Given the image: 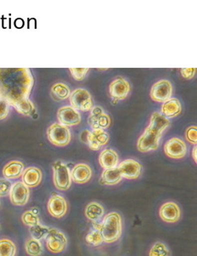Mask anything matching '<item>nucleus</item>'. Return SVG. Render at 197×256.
<instances>
[{"mask_svg":"<svg viewBox=\"0 0 197 256\" xmlns=\"http://www.w3.org/2000/svg\"><path fill=\"white\" fill-rule=\"evenodd\" d=\"M81 140L89 146L92 150H98L103 145L108 144L109 135L104 130H93L92 132L85 130L81 134Z\"/></svg>","mask_w":197,"mask_h":256,"instance_id":"nucleus-5","label":"nucleus"},{"mask_svg":"<svg viewBox=\"0 0 197 256\" xmlns=\"http://www.w3.org/2000/svg\"><path fill=\"white\" fill-rule=\"evenodd\" d=\"M68 206L66 200L61 195L53 194L47 203L48 213L55 218H61L66 214Z\"/></svg>","mask_w":197,"mask_h":256,"instance_id":"nucleus-14","label":"nucleus"},{"mask_svg":"<svg viewBox=\"0 0 197 256\" xmlns=\"http://www.w3.org/2000/svg\"><path fill=\"white\" fill-rule=\"evenodd\" d=\"M161 136V134H157L150 128H147L137 142L138 150L142 153L156 150L159 148Z\"/></svg>","mask_w":197,"mask_h":256,"instance_id":"nucleus-7","label":"nucleus"},{"mask_svg":"<svg viewBox=\"0 0 197 256\" xmlns=\"http://www.w3.org/2000/svg\"><path fill=\"white\" fill-rule=\"evenodd\" d=\"M9 112V104L7 101L0 98V120L5 119Z\"/></svg>","mask_w":197,"mask_h":256,"instance_id":"nucleus-37","label":"nucleus"},{"mask_svg":"<svg viewBox=\"0 0 197 256\" xmlns=\"http://www.w3.org/2000/svg\"><path fill=\"white\" fill-rule=\"evenodd\" d=\"M53 184L58 190H69L71 186V175L69 168L64 162H56L53 164Z\"/></svg>","mask_w":197,"mask_h":256,"instance_id":"nucleus-4","label":"nucleus"},{"mask_svg":"<svg viewBox=\"0 0 197 256\" xmlns=\"http://www.w3.org/2000/svg\"><path fill=\"white\" fill-rule=\"evenodd\" d=\"M186 138L188 142L192 144H197V126H190L186 132Z\"/></svg>","mask_w":197,"mask_h":256,"instance_id":"nucleus-36","label":"nucleus"},{"mask_svg":"<svg viewBox=\"0 0 197 256\" xmlns=\"http://www.w3.org/2000/svg\"><path fill=\"white\" fill-rule=\"evenodd\" d=\"M46 245L48 250L52 253H61L66 248V237L63 232L57 229L50 228L49 234L46 237Z\"/></svg>","mask_w":197,"mask_h":256,"instance_id":"nucleus-8","label":"nucleus"},{"mask_svg":"<svg viewBox=\"0 0 197 256\" xmlns=\"http://www.w3.org/2000/svg\"><path fill=\"white\" fill-rule=\"evenodd\" d=\"M149 256H171V252L165 244L157 242L151 248Z\"/></svg>","mask_w":197,"mask_h":256,"instance_id":"nucleus-31","label":"nucleus"},{"mask_svg":"<svg viewBox=\"0 0 197 256\" xmlns=\"http://www.w3.org/2000/svg\"><path fill=\"white\" fill-rule=\"evenodd\" d=\"M99 164L105 170L115 168L119 164V156L111 148H106L99 156Z\"/></svg>","mask_w":197,"mask_h":256,"instance_id":"nucleus-20","label":"nucleus"},{"mask_svg":"<svg viewBox=\"0 0 197 256\" xmlns=\"http://www.w3.org/2000/svg\"><path fill=\"white\" fill-rule=\"evenodd\" d=\"M69 70L75 80L81 81L85 78L89 69L88 68H70Z\"/></svg>","mask_w":197,"mask_h":256,"instance_id":"nucleus-35","label":"nucleus"},{"mask_svg":"<svg viewBox=\"0 0 197 256\" xmlns=\"http://www.w3.org/2000/svg\"><path fill=\"white\" fill-rule=\"evenodd\" d=\"M181 75L186 80H191L194 78L197 72V68H182L181 69Z\"/></svg>","mask_w":197,"mask_h":256,"instance_id":"nucleus-38","label":"nucleus"},{"mask_svg":"<svg viewBox=\"0 0 197 256\" xmlns=\"http://www.w3.org/2000/svg\"><path fill=\"white\" fill-rule=\"evenodd\" d=\"M122 176L118 167L112 169H106L102 173L100 184L108 186H113L119 184L122 180Z\"/></svg>","mask_w":197,"mask_h":256,"instance_id":"nucleus-24","label":"nucleus"},{"mask_svg":"<svg viewBox=\"0 0 197 256\" xmlns=\"http://www.w3.org/2000/svg\"><path fill=\"white\" fill-rule=\"evenodd\" d=\"M131 90L130 84L123 78H118L109 86V94L114 101L123 100Z\"/></svg>","mask_w":197,"mask_h":256,"instance_id":"nucleus-15","label":"nucleus"},{"mask_svg":"<svg viewBox=\"0 0 197 256\" xmlns=\"http://www.w3.org/2000/svg\"><path fill=\"white\" fill-rule=\"evenodd\" d=\"M69 98L71 107L76 110L88 112L93 107L92 96L87 90L82 88L75 90L70 94Z\"/></svg>","mask_w":197,"mask_h":256,"instance_id":"nucleus-6","label":"nucleus"},{"mask_svg":"<svg viewBox=\"0 0 197 256\" xmlns=\"http://www.w3.org/2000/svg\"><path fill=\"white\" fill-rule=\"evenodd\" d=\"M25 170L24 164L19 160H12L3 167V175L8 180L19 178Z\"/></svg>","mask_w":197,"mask_h":256,"instance_id":"nucleus-21","label":"nucleus"},{"mask_svg":"<svg viewBox=\"0 0 197 256\" xmlns=\"http://www.w3.org/2000/svg\"><path fill=\"white\" fill-rule=\"evenodd\" d=\"M170 125V122L168 118L164 116L161 113L154 112L151 117L150 124L148 128L157 134H163L164 130Z\"/></svg>","mask_w":197,"mask_h":256,"instance_id":"nucleus-23","label":"nucleus"},{"mask_svg":"<svg viewBox=\"0 0 197 256\" xmlns=\"http://www.w3.org/2000/svg\"><path fill=\"white\" fill-rule=\"evenodd\" d=\"M181 209L177 204L167 202L159 210V216L162 220L167 223L177 222L181 218Z\"/></svg>","mask_w":197,"mask_h":256,"instance_id":"nucleus-17","label":"nucleus"},{"mask_svg":"<svg viewBox=\"0 0 197 256\" xmlns=\"http://www.w3.org/2000/svg\"><path fill=\"white\" fill-rule=\"evenodd\" d=\"M88 123L93 130H104L109 128L111 119L108 114L104 113L100 106H95L91 110V114L88 118Z\"/></svg>","mask_w":197,"mask_h":256,"instance_id":"nucleus-9","label":"nucleus"},{"mask_svg":"<svg viewBox=\"0 0 197 256\" xmlns=\"http://www.w3.org/2000/svg\"><path fill=\"white\" fill-rule=\"evenodd\" d=\"M21 220L25 226H28L30 228L40 224V218H39L38 214L31 210L23 213Z\"/></svg>","mask_w":197,"mask_h":256,"instance_id":"nucleus-32","label":"nucleus"},{"mask_svg":"<svg viewBox=\"0 0 197 256\" xmlns=\"http://www.w3.org/2000/svg\"><path fill=\"white\" fill-rule=\"evenodd\" d=\"M86 241L88 244L94 246V247H97L104 242L101 232L96 230V229H93L86 235Z\"/></svg>","mask_w":197,"mask_h":256,"instance_id":"nucleus-33","label":"nucleus"},{"mask_svg":"<svg viewBox=\"0 0 197 256\" xmlns=\"http://www.w3.org/2000/svg\"><path fill=\"white\" fill-rule=\"evenodd\" d=\"M25 248L28 256H42V252H43L41 242L39 240H34L32 238L26 240Z\"/></svg>","mask_w":197,"mask_h":256,"instance_id":"nucleus-27","label":"nucleus"},{"mask_svg":"<svg viewBox=\"0 0 197 256\" xmlns=\"http://www.w3.org/2000/svg\"><path fill=\"white\" fill-rule=\"evenodd\" d=\"M181 104L177 98H170L162 106V114L166 118H174L181 114Z\"/></svg>","mask_w":197,"mask_h":256,"instance_id":"nucleus-22","label":"nucleus"},{"mask_svg":"<svg viewBox=\"0 0 197 256\" xmlns=\"http://www.w3.org/2000/svg\"><path fill=\"white\" fill-rule=\"evenodd\" d=\"M16 246L8 238L0 240V256H15Z\"/></svg>","mask_w":197,"mask_h":256,"instance_id":"nucleus-29","label":"nucleus"},{"mask_svg":"<svg viewBox=\"0 0 197 256\" xmlns=\"http://www.w3.org/2000/svg\"><path fill=\"white\" fill-rule=\"evenodd\" d=\"M70 175L72 181L75 182V184H86L92 178V169L88 164H78L74 166Z\"/></svg>","mask_w":197,"mask_h":256,"instance_id":"nucleus-18","label":"nucleus"},{"mask_svg":"<svg viewBox=\"0 0 197 256\" xmlns=\"http://www.w3.org/2000/svg\"><path fill=\"white\" fill-rule=\"evenodd\" d=\"M85 214L86 218L92 220V222H99L104 216V208L99 203L92 202L86 206Z\"/></svg>","mask_w":197,"mask_h":256,"instance_id":"nucleus-25","label":"nucleus"},{"mask_svg":"<svg viewBox=\"0 0 197 256\" xmlns=\"http://www.w3.org/2000/svg\"><path fill=\"white\" fill-rule=\"evenodd\" d=\"M173 94L172 84L167 80L156 82L151 90L150 96L156 102H166L171 98Z\"/></svg>","mask_w":197,"mask_h":256,"instance_id":"nucleus-10","label":"nucleus"},{"mask_svg":"<svg viewBox=\"0 0 197 256\" xmlns=\"http://www.w3.org/2000/svg\"><path fill=\"white\" fill-rule=\"evenodd\" d=\"M14 109L19 112V114L25 116H29L35 113V110H36L33 103L29 98H25V100L19 101V102L14 104Z\"/></svg>","mask_w":197,"mask_h":256,"instance_id":"nucleus-28","label":"nucleus"},{"mask_svg":"<svg viewBox=\"0 0 197 256\" xmlns=\"http://www.w3.org/2000/svg\"><path fill=\"white\" fill-rule=\"evenodd\" d=\"M47 140L52 144L58 147H64L71 140L70 129L60 123H54L47 128Z\"/></svg>","mask_w":197,"mask_h":256,"instance_id":"nucleus-3","label":"nucleus"},{"mask_svg":"<svg viewBox=\"0 0 197 256\" xmlns=\"http://www.w3.org/2000/svg\"><path fill=\"white\" fill-rule=\"evenodd\" d=\"M21 178L23 184L27 188H35L41 184L42 173L41 170L36 167H28L23 172Z\"/></svg>","mask_w":197,"mask_h":256,"instance_id":"nucleus-19","label":"nucleus"},{"mask_svg":"<svg viewBox=\"0 0 197 256\" xmlns=\"http://www.w3.org/2000/svg\"><path fill=\"white\" fill-rule=\"evenodd\" d=\"M58 122L65 126H72L80 124L81 120V114L71 106H64L58 110L57 113Z\"/></svg>","mask_w":197,"mask_h":256,"instance_id":"nucleus-13","label":"nucleus"},{"mask_svg":"<svg viewBox=\"0 0 197 256\" xmlns=\"http://www.w3.org/2000/svg\"><path fill=\"white\" fill-rule=\"evenodd\" d=\"M118 168L122 178L130 180L138 178L142 173V166L135 160H125L119 164Z\"/></svg>","mask_w":197,"mask_h":256,"instance_id":"nucleus-16","label":"nucleus"},{"mask_svg":"<svg viewBox=\"0 0 197 256\" xmlns=\"http://www.w3.org/2000/svg\"><path fill=\"white\" fill-rule=\"evenodd\" d=\"M70 88L62 82L54 84L51 88V94L56 100H65L70 97Z\"/></svg>","mask_w":197,"mask_h":256,"instance_id":"nucleus-26","label":"nucleus"},{"mask_svg":"<svg viewBox=\"0 0 197 256\" xmlns=\"http://www.w3.org/2000/svg\"><path fill=\"white\" fill-rule=\"evenodd\" d=\"M49 231H50L49 228L40 225V224L30 228V234H31V237L34 240H39V241L45 240L47 234H49Z\"/></svg>","mask_w":197,"mask_h":256,"instance_id":"nucleus-30","label":"nucleus"},{"mask_svg":"<svg viewBox=\"0 0 197 256\" xmlns=\"http://www.w3.org/2000/svg\"><path fill=\"white\" fill-rule=\"evenodd\" d=\"M8 195L14 206H23L26 204L29 200L30 190L22 182H17L14 185H12L11 190Z\"/></svg>","mask_w":197,"mask_h":256,"instance_id":"nucleus-11","label":"nucleus"},{"mask_svg":"<svg viewBox=\"0 0 197 256\" xmlns=\"http://www.w3.org/2000/svg\"><path fill=\"white\" fill-rule=\"evenodd\" d=\"M101 234L103 242L107 244L116 242L122 234V218L117 212L106 214L102 222Z\"/></svg>","mask_w":197,"mask_h":256,"instance_id":"nucleus-2","label":"nucleus"},{"mask_svg":"<svg viewBox=\"0 0 197 256\" xmlns=\"http://www.w3.org/2000/svg\"><path fill=\"white\" fill-rule=\"evenodd\" d=\"M197 146H195L194 148H193V152H192V156H193V159H194L195 162H197Z\"/></svg>","mask_w":197,"mask_h":256,"instance_id":"nucleus-39","label":"nucleus"},{"mask_svg":"<svg viewBox=\"0 0 197 256\" xmlns=\"http://www.w3.org/2000/svg\"><path fill=\"white\" fill-rule=\"evenodd\" d=\"M164 152L170 158L181 159L187 154V146L183 140L178 138H173L164 145Z\"/></svg>","mask_w":197,"mask_h":256,"instance_id":"nucleus-12","label":"nucleus"},{"mask_svg":"<svg viewBox=\"0 0 197 256\" xmlns=\"http://www.w3.org/2000/svg\"><path fill=\"white\" fill-rule=\"evenodd\" d=\"M34 78L27 68H0V98L14 106L29 98Z\"/></svg>","mask_w":197,"mask_h":256,"instance_id":"nucleus-1","label":"nucleus"},{"mask_svg":"<svg viewBox=\"0 0 197 256\" xmlns=\"http://www.w3.org/2000/svg\"><path fill=\"white\" fill-rule=\"evenodd\" d=\"M11 188L12 184L9 180L0 178V197H5L9 194Z\"/></svg>","mask_w":197,"mask_h":256,"instance_id":"nucleus-34","label":"nucleus"}]
</instances>
